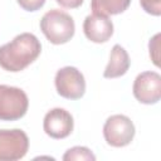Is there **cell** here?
I'll return each instance as SVG.
<instances>
[{"instance_id":"obj_1","label":"cell","mask_w":161,"mask_h":161,"mask_svg":"<svg viewBox=\"0 0 161 161\" xmlns=\"http://www.w3.org/2000/svg\"><path fill=\"white\" fill-rule=\"evenodd\" d=\"M42 44L31 33H21L0 47V67L8 72H20L40 54Z\"/></svg>"},{"instance_id":"obj_11","label":"cell","mask_w":161,"mask_h":161,"mask_svg":"<svg viewBox=\"0 0 161 161\" xmlns=\"http://www.w3.org/2000/svg\"><path fill=\"white\" fill-rule=\"evenodd\" d=\"M131 0H91V9L93 14L99 15H117L127 10Z\"/></svg>"},{"instance_id":"obj_5","label":"cell","mask_w":161,"mask_h":161,"mask_svg":"<svg viewBox=\"0 0 161 161\" xmlns=\"http://www.w3.org/2000/svg\"><path fill=\"white\" fill-rule=\"evenodd\" d=\"M54 83L58 94L67 99H79L86 92L84 75L75 67L60 68L55 74Z\"/></svg>"},{"instance_id":"obj_6","label":"cell","mask_w":161,"mask_h":161,"mask_svg":"<svg viewBox=\"0 0 161 161\" xmlns=\"http://www.w3.org/2000/svg\"><path fill=\"white\" fill-rule=\"evenodd\" d=\"M29 150V138L19 128L0 130V161H16Z\"/></svg>"},{"instance_id":"obj_15","label":"cell","mask_w":161,"mask_h":161,"mask_svg":"<svg viewBox=\"0 0 161 161\" xmlns=\"http://www.w3.org/2000/svg\"><path fill=\"white\" fill-rule=\"evenodd\" d=\"M60 6L67 9H77L82 5L83 0H55Z\"/></svg>"},{"instance_id":"obj_8","label":"cell","mask_w":161,"mask_h":161,"mask_svg":"<svg viewBox=\"0 0 161 161\" xmlns=\"http://www.w3.org/2000/svg\"><path fill=\"white\" fill-rule=\"evenodd\" d=\"M74 127V121L72 114L64 108H53L44 116L43 128L44 132L55 140H62L68 137Z\"/></svg>"},{"instance_id":"obj_4","label":"cell","mask_w":161,"mask_h":161,"mask_svg":"<svg viewBox=\"0 0 161 161\" xmlns=\"http://www.w3.org/2000/svg\"><path fill=\"white\" fill-rule=\"evenodd\" d=\"M135 125L125 114H113L103 126V137L112 147H125L135 137Z\"/></svg>"},{"instance_id":"obj_3","label":"cell","mask_w":161,"mask_h":161,"mask_svg":"<svg viewBox=\"0 0 161 161\" xmlns=\"http://www.w3.org/2000/svg\"><path fill=\"white\" fill-rule=\"evenodd\" d=\"M29 107L26 93L6 84H0V121H16L25 116Z\"/></svg>"},{"instance_id":"obj_9","label":"cell","mask_w":161,"mask_h":161,"mask_svg":"<svg viewBox=\"0 0 161 161\" xmlns=\"http://www.w3.org/2000/svg\"><path fill=\"white\" fill-rule=\"evenodd\" d=\"M83 31L88 40L93 43H106L113 35V23L108 16L92 14L84 19Z\"/></svg>"},{"instance_id":"obj_7","label":"cell","mask_w":161,"mask_h":161,"mask_svg":"<svg viewBox=\"0 0 161 161\" xmlns=\"http://www.w3.org/2000/svg\"><path fill=\"white\" fill-rule=\"evenodd\" d=\"M135 98L143 104H155L161 97V75L157 72L140 73L132 86Z\"/></svg>"},{"instance_id":"obj_14","label":"cell","mask_w":161,"mask_h":161,"mask_svg":"<svg viewBox=\"0 0 161 161\" xmlns=\"http://www.w3.org/2000/svg\"><path fill=\"white\" fill-rule=\"evenodd\" d=\"M21 9L26 11H36L45 4V0H16Z\"/></svg>"},{"instance_id":"obj_13","label":"cell","mask_w":161,"mask_h":161,"mask_svg":"<svg viewBox=\"0 0 161 161\" xmlns=\"http://www.w3.org/2000/svg\"><path fill=\"white\" fill-rule=\"evenodd\" d=\"M140 4L147 14L155 16L161 14V0H140Z\"/></svg>"},{"instance_id":"obj_2","label":"cell","mask_w":161,"mask_h":161,"mask_svg":"<svg viewBox=\"0 0 161 161\" xmlns=\"http://www.w3.org/2000/svg\"><path fill=\"white\" fill-rule=\"evenodd\" d=\"M40 30L52 44H64L69 42L75 31L73 18L59 9L47 11L40 20Z\"/></svg>"},{"instance_id":"obj_10","label":"cell","mask_w":161,"mask_h":161,"mask_svg":"<svg viewBox=\"0 0 161 161\" xmlns=\"http://www.w3.org/2000/svg\"><path fill=\"white\" fill-rule=\"evenodd\" d=\"M130 64H131V62H130V57H128V53L126 52V49L123 47H121L119 44H114L111 50L109 62L103 72V77L104 78L121 77L127 73Z\"/></svg>"},{"instance_id":"obj_12","label":"cell","mask_w":161,"mask_h":161,"mask_svg":"<svg viewBox=\"0 0 161 161\" xmlns=\"http://www.w3.org/2000/svg\"><path fill=\"white\" fill-rule=\"evenodd\" d=\"M64 161H70V160H88V161H94L96 156L92 153V151L87 147L83 146H75L69 148L64 156H63Z\"/></svg>"}]
</instances>
